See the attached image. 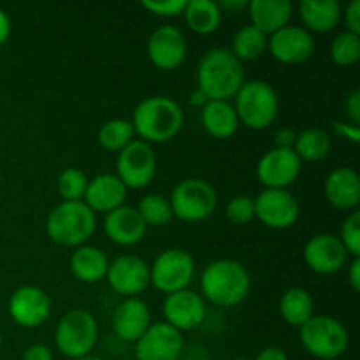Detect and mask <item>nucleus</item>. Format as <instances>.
I'll return each instance as SVG.
<instances>
[{
	"label": "nucleus",
	"instance_id": "45",
	"mask_svg": "<svg viewBox=\"0 0 360 360\" xmlns=\"http://www.w3.org/2000/svg\"><path fill=\"white\" fill-rule=\"evenodd\" d=\"M348 283L352 290L360 292V259H354L348 267Z\"/></svg>",
	"mask_w": 360,
	"mask_h": 360
},
{
	"label": "nucleus",
	"instance_id": "46",
	"mask_svg": "<svg viewBox=\"0 0 360 360\" xmlns=\"http://www.w3.org/2000/svg\"><path fill=\"white\" fill-rule=\"evenodd\" d=\"M11 35V20L9 14L4 9H0V46L9 39Z\"/></svg>",
	"mask_w": 360,
	"mask_h": 360
},
{
	"label": "nucleus",
	"instance_id": "5",
	"mask_svg": "<svg viewBox=\"0 0 360 360\" xmlns=\"http://www.w3.org/2000/svg\"><path fill=\"white\" fill-rule=\"evenodd\" d=\"M234 109L239 123L252 130H264L274 123L278 116V94L267 81H245L234 97Z\"/></svg>",
	"mask_w": 360,
	"mask_h": 360
},
{
	"label": "nucleus",
	"instance_id": "22",
	"mask_svg": "<svg viewBox=\"0 0 360 360\" xmlns=\"http://www.w3.org/2000/svg\"><path fill=\"white\" fill-rule=\"evenodd\" d=\"M127 186L116 174H98L88 179L83 202L94 213L108 214L125 204Z\"/></svg>",
	"mask_w": 360,
	"mask_h": 360
},
{
	"label": "nucleus",
	"instance_id": "51",
	"mask_svg": "<svg viewBox=\"0 0 360 360\" xmlns=\"http://www.w3.org/2000/svg\"><path fill=\"white\" fill-rule=\"evenodd\" d=\"M0 343H2V334H0Z\"/></svg>",
	"mask_w": 360,
	"mask_h": 360
},
{
	"label": "nucleus",
	"instance_id": "39",
	"mask_svg": "<svg viewBox=\"0 0 360 360\" xmlns=\"http://www.w3.org/2000/svg\"><path fill=\"white\" fill-rule=\"evenodd\" d=\"M345 23L347 30L360 35V0H352L345 9Z\"/></svg>",
	"mask_w": 360,
	"mask_h": 360
},
{
	"label": "nucleus",
	"instance_id": "8",
	"mask_svg": "<svg viewBox=\"0 0 360 360\" xmlns=\"http://www.w3.org/2000/svg\"><path fill=\"white\" fill-rule=\"evenodd\" d=\"M172 214L181 221H202L217 210L218 195L214 186L202 178H186L172 188Z\"/></svg>",
	"mask_w": 360,
	"mask_h": 360
},
{
	"label": "nucleus",
	"instance_id": "35",
	"mask_svg": "<svg viewBox=\"0 0 360 360\" xmlns=\"http://www.w3.org/2000/svg\"><path fill=\"white\" fill-rule=\"evenodd\" d=\"M86 174L77 167H67L65 171L60 172L58 179H56V188H58V193L63 202L83 200L84 193H86Z\"/></svg>",
	"mask_w": 360,
	"mask_h": 360
},
{
	"label": "nucleus",
	"instance_id": "32",
	"mask_svg": "<svg viewBox=\"0 0 360 360\" xmlns=\"http://www.w3.org/2000/svg\"><path fill=\"white\" fill-rule=\"evenodd\" d=\"M134 127L130 120L115 118L102 123L98 129V144L108 151H122L134 141Z\"/></svg>",
	"mask_w": 360,
	"mask_h": 360
},
{
	"label": "nucleus",
	"instance_id": "49",
	"mask_svg": "<svg viewBox=\"0 0 360 360\" xmlns=\"http://www.w3.org/2000/svg\"><path fill=\"white\" fill-rule=\"evenodd\" d=\"M77 360H102V359L97 357V355H94V354H88V355H84V357H81Z\"/></svg>",
	"mask_w": 360,
	"mask_h": 360
},
{
	"label": "nucleus",
	"instance_id": "41",
	"mask_svg": "<svg viewBox=\"0 0 360 360\" xmlns=\"http://www.w3.org/2000/svg\"><path fill=\"white\" fill-rule=\"evenodd\" d=\"M345 108H347V116L348 120H350V123L359 125L360 123V91L359 90H355L354 94L348 95Z\"/></svg>",
	"mask_w": 360,
	"mask_h": 360
},
{
	"label": "nucleus",
	"instance_id": "1",
	"mask_svg": "<svg viewBox=\"0 0 360 360\" xmlns=\"http://www.w3.org/2000/svg\"><path fill=\"white\" fill-rule=\"evenodd\" d=\"M134 132L148 144L167 143L179 134L185 123L181 105L165 95H153L137 104L132 115Z\"/></svg>",
	"mask_w": 360,
	"mask_h": 360
},
{
	"label": "nucleus",
	"instance_id": "33",
	"mask_svg": "<svg viewBox=\"0 0 360 360\" xmlns=\"http://www.w3.org/2000/svg\"><path fill=\"white\" fill-rule=\"evenodd\" d=\"M137 211L146 227H164L171 224L174 218L169 199H165L160 193H150L144 197L137 206Z\"/></svg>",
	"mask_w": 360,
	"mask_h": 360
},
{
	"label": "nucleus",
	"instance_id": "21",
	"mask_svg": "<svg viewBox=\"0 0 360 360\" xmlns=\"http://www.w3.org/2000/svg\"><path fill=\"white\" fill-rule=\"evenodd\" d=\"M327 202L341 211H355L360 202V176L352 167H336L323 183Z\"/></svg>",
	"mask_w": 360,
	"mask_h": 360
},
{
	"label": "nucleus",
	"instance_id": "14",
	"mask_svg": "<svg viewBox=\"0 0 360 360\" xmlns=\"http://www.w3.org/2000/svg\"><path fill=\"white\" fill-rule=\"evenodd\" d=\"M9 315L14 323L25 329L41 327L51 315V299L41 287L25 285L11 295Z\"/></svg>",
	"mask_w": 360,
	"mask_h": 360
},
{
	"label": "nucleus",
	"instance_id": "19",
	"mask_svg": "<svg viewBox=\"0 0 360 360\" xmlns=\"http://www.w3.org/2000/svg\"><path fill=\"white\" fill-rule=\"evenodd\" d=\"M162 309H164L165 323L174 327L179 333L200 327L207 315L206 301L202 299V295L188 290V288L169 294L165 297Z\"/></svg>",
	"mask_w": 360,
	"mask_h": 360
},
{
	"label": "nucleus",
	"instance_id": "13",
	"mask_svg": "<svg viewBox=\"0 0 360 360\" xmlns=\"http://www.w3.org/2000/svg\"><path fill=\"white\" fill-rule=\"evenodd\" d=\"M301 169L302 162L294 150L273 148L257 164V178L266 188L287 190L299 178Z\"/></svg>",
	"mask_w": 360,
	"mask_h": 360
},
{
	"label": "nucleus",
	"instance_id": "9",
	"mask_svg": "<svg viewBox=\"0 0 360 360\" xmlns=\"http://www.w3.org/2000/svg\"><path fill=\"white\" fill-rule=\"evenodd\" d=\"M195 276V260L183 248H167L150 267V283L162 294L186 290Z\"/></svg>",
	"mask_w": 360,
	"mask_h": 360
},
{
	"label": "nucleus",
	"instance_id": "2",
	"mask_svg": "<svg viewBox=\"0 0 360 360\" xmlns=\"http://www.w3.org/2000/svg\"><path fill=\"white\" fill-rule=\"evenodd\" d=\"M197 84L207 101H231L245 84L243 63L231 49H210L197 67Z\"/></svg>",
	"mask_w": 360,
	"mask_h": 360
},
{
	"label": "nucleus",
	"instance_id": "23",
	"mask_svg": "<svg viewBox=\"0 0 360 360\" xmlns=\"http://www.w3.org/2000/svg\"><path fill=\"white\" fill-rule=\"evenodd\" d=\"M146 224L141 218L137 207L120 206L118 210L105 214L104 232L115 245L134 246L146 236Z\"/></svg>",
	"mask_w": 360,
	"mask_h": 360
},
{
	"label": "nucleus",
	"instance_id": "6",
	"mask_svg": "<svg viewBox=\"0 0 360 360\" xmlns=\"http://www.w3.org/2000/svg\"><path fill=\"white\" fill-rule=\"evenodd\" d=\"M299 336L304 350L322 360L340 359L350 347L347 327L329 315H313L299 329Z\"/></svg>",
	"mask_w": 360,
	"mask_h": 360
},
{
	"label": "nucleus",
	"instance_id": "4",
	"mask_svg": "<svg viewBox=\"0 0 360 360\" xmlns=\"http://www.w3.org/2000/svg\"><path fill=\"white\" fill-rule=\"evenodd\" d=\"M97 231V217L83 202H60L46 218V234L55 245L79 248L86 245Z\"/></svg>",
	"mask_w": 360,
	"mask_h": 360
},
{
	"label": "nucleus",
	"instance_id": "16",
	"mask_svg": "<svg viewBox=\"0 0 360 360\" xmlns=\"http://www.w3.org/2000/svg\"><path fill=\"white\" fill-rule=\"evenodd\" d=\"M267 49L274 60L287 65L308 62L315 51V39L306 28L287 25L267 39Z\"/></svg>",
	"mask_w": 360,
	"mask_h": 360
},
{
	"label": "nucleus",
	"instance_id": "3",
	"mask_svg": "<svg viewBox=\"0 0 360 360\" xmlns=\"http://www.w3.org/2000/svg\"><path fill=\"white\" fill-rule=\"evenodd\" d=\"M252 280L241 262L232 259H218L211 262L200 276L202 299L220 308L238 306L248 297Z\"/></svg>",
	"mask_w": 360,
	"mask_h": 360
},
{
	"label": "nucleus",
	"instance_id": "40",
	"mask_svg": "<svg viewBox=\"0 0 360 360\" xmlns=\"http://www.w3.org/2000/svg\"><path fill=\"white\" fill-rule=\"evenodd\" d=\"M295 130L288 129V127H283V129L276 130L274 134V148H281V150H294L295 144Z\"/></svg>",
	"mask_w": 360,
	"mask_h": 360
},
{
	"label": "nucleus",
	"instance_id": "37",
	"mask_svg": "<svg viewBox=\"0 0 360 360\" xmlns=\"http://www.w3.org/2000/svg\"><path fill=\"white\" fill-rule=\"evenodd\" d=\"M225 214L236 225H245L255 218V202L248 195H236L225 206Z\"/></svg>",
	"mask_w": 360,
	"mask_h": 360
},
{
	"label": "nucleus",
	"instance_id": "29",
	"mask_svg": "<svg viewBox=\"0 0 360 360\" xmlns=\"http://www.w3.org/2000/svg\"><path fill=\"white\" fill-rule=\"evenodd\" d=\"M313 297L308 290L301 287H292L283 292L280 299L281 319L292 327L301 329L313 316Z\"/></svg>",
	"mask_w": 360,
	"mask_h": 360
},
{
	"label": "nucleus",
	"instance_id": "50",
	"mask_svg": "<svg viewBox=\"0 0 360 360\" xmlns=\"http://www.w3.org/2000/svg\"><path fill=\"white\" fill-rule=\"evenodd\" d=\"M232 360H250V359H243V357H238V359H232Z\"/></svg>",
	"mask_w": 360,
	"mask_h": 360
},
{
	"label": "nucleus",
	"instance_id": "26",
	"mask_svg": "<svg viewBox=\"0 0 360 360\" xmlns=\"http://www.w3.org/2000/svg\"><path fill=\"white\" fill-rule=\"evenodd\" d=\"M204 130L214 139H229L238 132L239 120L231 101H207L200 109Z\"/></svg>",
	"mask_w": 360,
	"mask_h": 360
},
{
	"label": "nucleus",
	"instance_id": "31",
	"mask_svg": "<svg viewBox=\"0 0 360 360\" xmlns=\"http://www.w3.org/2000/svg\"><path fill=\"white\" fill-rule=\"evenodd\" d=\"M267 49V35L257 30L253 25H243L232 37L231 53L239 62H253Z\"/></svg>",
	"mask_w": 360,
	"mask_h": 360
},
{
	"label": "nucleus",
	"instance_id": "42",
	"mask_svg": "<svg viewBox=\"0 0 360 360\" xmlns=\"http://www.w3.org/2000/svg\"><path fill=\"white\" fill-rule=\"evenodd\" d=\"M23 360H53L51 348L46 347V345L42 343L32 345V347H28L27 350H25Z\"/></svg>",
	"mask_w": 360,
	"mask_h": 360
},
{
	"label": "nucleus",
	"instance_id": "28",
	"mask_svg": "<svg viewBox=\"0 0 360 360\" xmlns=\"http://www.w3.org/2000/svg\"><path fill=\"white\" fill-rule=\"evenodd\" d=\"M183 16L186 27L199 35L214 34L221 23V9L213 0H186Z\"/></svg>",
	"mask_w": 360,
	"mask_h": 360
},
{
	"label": "nucleus",
	"instance_id": "27",
	"mask_svg": "<svg viewBox=\"0 0 360 360\" xmlns=\"http://www.w3.org/2000/svg\"><path fill=\"white\" fill-rule=\"evenodd\" d=\"M109 269V259L101 248L90 245H83L74 250L70 257V271L74 278L83 283H98L105 278Z\"/></svg>",
	"mask_w": 360,
	"mask_h": 360
},
{
	"label": "nucleus",
	"instance_id": "15",
	"mask_svg": "<svg viewBox=\"0 0 360 360\" xmlns=\"http://www.w3.org/2000/svg\"><path fill=\"white\" fill-rule=\"evenodd\" d=\"M105 278L118 295L137 297L150 285V266L137 255H120L109 262Z\"/></svg>",
	"mask_w": 360,
	"mask_h": 360
},
{
	"label": "nucleus",
	"instance_id": "43",
	"mask_svg": "<svg viewBox=\"0 0 360 360\" xmlns=\"http://www.w3.org/2000/svg\"><path fill=\"white\" fill-rule=\"evenodd\" d=\"M334 130H336L340 136L347 137L348 141H352L354 144L359 143L360 139V129L359 125H354V123H343V122H334Z\"/></svg>",
	"mask_w": 360,
	"mask_h": 360
},
{
	"label": "nucleus",
	"instance_id": "11",
	"mask_svg": "<svg viewBox=\"0 0 360 360\" xmlns=\"http://www.w3.org/2000/svg\"><path fill=\"white\" fill-rule=\"evenodd\" d=\"M253 202H255V218L274 231L290 229L301 214L299 200L288 190L264 188L253 199Z\"/></svg>",
	"mask_w": 360,
	"mask_h": 360
},
{
	"label": "nucleus",
	"instance_id": "30",
	"mask_svg": "<svg viewBox=\"0 0 360 360\" xmlns=\"http://www.w3.org/2000/svg\"><path fill=\"white\" fill-rule=\"evenodd\" d=\"M333 150V137L322 129H306L297 134L294 151L301 162L326 160Z\"/></svg>",
	"mask_w": 360,
	"mask_h": 360
},
{
	"label": "nucleus",
	"instance_id": "25",
	"mask_svg": "<svg viewBox=\"0 0 360 360\" xmlns=\"http://www.w3.org/2000/svg\"><path fill=\"white\" fill-rule=\"evenodd\" d=\"M343 9L338 0H302L299 4V18L311 34H327L338 27Z\"/></svg>",
	"mask_w": 360,
	"mask_h": 360
},
{
	"label": "nucleus",
	"instance_id": "18",
	"mask_svg": "<svg viewBox=\"0 0 360 360\" xmlns=\"http://www.w3.org/2000/svg\"><path fill=\"white\" fill-rule=\"evenodd\" d=\"M183 334L165 322H155L136 343V360H178Z\"/></svg>",
	"mask_w": 360,
	"mask_h": 360
},
{
	"label": "nucleus",
	"instance_id": "38",
	"mask_svg": "<svg viewBox=\"0 0 360 360\" xmlns=\"http://www.w3.org/2000/svg\"><path fill=\"white\" fill-rule=\"evenodd\" d=\"M143 7L155 16L174 18L183 14L186 0H143Z\"/></svg>",
	"mask_w": 360,
	"mask_h": 360
},
{
	"label": "nucleus",
	"instance_id": "34",
	"mask_svg": "<svg viewBox=\"0 0 360 360\" xmlns=\"http://www.w3.org/2000/svg\"><path fill=\"white\" fill-rule=\"evenodd\" d=\"M330 58L340 67H352L360 58V35L345 30L330 44Z\"/></svg>",
	"mask_w": 360,
	"mask_h": 360
},
{
	"label": "nucleus",
	"instance_id": "36",
	"mask_svg": "<svg viewBox=\"0 0 360 360\" xmlns=\"http://www.w3.org/2000/svg\"><path fill=\"white\" fill-rule=\"evenodd\" d=\"M347 248L348 255L360 259V211H352L341 225V234L338 236Z\"/></svg>",
	"mask_w": 360,
	"mask_h": 360
},
{
	"label": "nucleus",
	"instance_id": "44",
	"mask_svg": "<svg viewBox=\"0 0 360 360\" xmlns=\"http://www.w3.org/2000/svg\"><path fill=\"white\" fill-rule=\"evenodd\" d=\"M255 360H288V355L283 348L267 347L259 352V355H257Z\"/></svg>",
	"mask_w": 360,
	"mask_h": 360
},
{
	"label": "nucleus",
	"instance_id": "48",
	"mask_svg": "<svg viewBox=\"0 0 360 360\" xmlns=\"http://www.w3.org/2000/svg\"><path fill=\"white\" fill-rule=\"evenodd\" d=\"M218 7L220 9H229V11H241L245 9V7H248V2L246 0H224V2L218 4Z\"/></svg>",
	"mask_w": 360,
	"mask_h": 360
},
{
	"label": "nucleus",
	"instance_id": "7",
	"mask_svg": "<svg viewBox=\"0 0 360 360\" xmlns=\"http://www.w3.org/2000/svg\"><path fill=\"white\" fill-rule=\"evenodd\" d=\"M97 341V319L88 309H69L56 323L55 345L60 354L65 357L77 360L91 354Z\"/></svg>",
	"mask_w": 360,
	"mask_h": 360
},
{
	"label": "nucleus",
	"instance_id": "17",
	"mask_svg": "<svg viewBox=\"0 0 360 360\" xmlns=\"http://www.w3.org/2000/svg\"><path fill=\"white\" fill-rule=\"evenodd\" d=\"M185 34L174 25H162L148 39V58L157 69L174 70L186 58Z\"/></svg>",
	"mask_w": 360,
	"mask_h": 360
},
{
	"label": "nucleus",
	"instance_id": "20",
	"mask_svg": "<svg viewBox=\"0 0 360 360\" xmlns=\"http://www.w3.org/2000/svg\"><path fill=\"white\" fill-rule=\"evenodd\" d=\"M150 326V308L141 299L129 297L116 306L115 315H112V329L122 341L137 343Z\"/></svg>",
	"mask_w": 360,
	"mask_h": 360
},
{
	"label": "nucleus",
	"instance_id": "24",
	"mask_svg": "<svg viewBox=\"0 0 360 360\" xmlns=\"http://www.w3.org/2000/svg\"><path fill=\"white\" fill-rule=\"evenodd\" d=\"M294 6L288 0H252L248 2V13L252 23L264 35H273L290 25Z\"/></svg>",
	"mask_w": 360,
	"mask_h": 360
},
{
	"label": "nucleus",
	"instance_id": "12",
	"mask_svg": "<svg viewBox=\"0 0 360 360\" xmlns=\"http://www.w3.org/2000/svg\"><path fill=\"white\" fill-rule=\"evenodd\" d=\"M304 262L313 273L330 276L343 269L348 264V252L336 234L322 232L306 243Z\"/></svg>",
	"mask_w": 360,
	"mask_h": 360
},
{
	"label": "nucleus",
	"instance_id": "10",
	"mask_svg": "<svg viewBox=\"0 0 360 360\" xmlns=\"http://www.w3.org/2000/svg\"><path fill=\"white\" fill-rule=\"evenodd\" d=\"M157 172V157L151 144L132 141L116 158V176L127 188H144Z\"/></svg>",
	"mask_w": 360,
	"mask_h": 360
},
{
	"label": "nucleus",
	"instance_id": "47",
	"mask_svg": "<svg viewBox=\"0 0 360 360\" xmlns=\"http://www.w3.org/2000/svg\"><path fill=\"white\" fill-rule=\"evenodd\" d=\"M188 102H190V104H192V105H195V108L202 109L204 105L207 104V97L202 94V91L199 90V88H195V90H193L192 94L188 95Z\"/></svg>",
	"mask_w": 360,
	"mask_h": 360
}]
</instances>
